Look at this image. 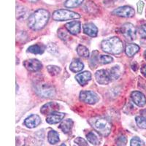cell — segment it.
Listing matches in <instances>:
<instances>
[{"label":"cell","instance_id":"18","mask_svg":"<svg viewBox=\"0 0 146 146\" xmlns=\"http://www.w3.org/2000/svg\"><path fill=\"white\" fill-rule=\"evenodd\" d=\"M83 68H84V64H83V62H82L80 59H78V58L73 60L70 65V70H71L72 72H80Z\"/></svg>","mask_w":146,"mask_h":146},{"label":"cell","instance_id":"31","mask_svg":"<svg viewBox=\"0 0 146 146\" xmlns=\"http://www.w3.org/2000/svg\"><path fill=\"white\" fill-rule=\"evenodd\" d=\"M68 32H67L64 29H60L58 31V35L61 40H64V41H66V40H67L70 38Z\"/></svg>","mask_w":146,"mask_h":146},{"label":"cell","instance_id":"7","mask_svg":"<svg viewBox=\"0 0 146 146\" xmlns=\"http://www.w3.org/2000/svg\"><path fill=\"white\" fill-rule=\"evenodd\" d=\"M80 100L88 105H94L99 101L98 95L91 91H82L80 93Z\"/></svg>","mask_w":146,"mask_h":146},{"label":"cell","instance_id":"10","mask_svg":"<svg viewBox=\"0 0 146 146\" xmlns=\"http://www.w3.org/2000/svg\"><path fill=\"white\" fill-rule=\"evenodd\" d=\"M23 66H25L27 70L30 72H37L41 70L42 67V64L41 62L35 58H31V59L24 61Z\"/></svg>","mask_w":146,"mask_h":146},{"label":"cell","instance_id":"41","mask_svg":"<svg viewBox=\"0 0 146 146\" xmlns=\"http://www.w3.org/2000/svg\"><path fill=\"white\" fill-rule=\"evenodd\" d=\"M144 56H145V59H146V50L145 51V53H144Z\"/></svg>","mask_w":146,"mask_h":146},{"label":"cell","instance_id":"3","mask_svg":"<svg viewBox=\"0 0 146 146\" xmlns=\"http://www.w3.org/2000/svg\"><path fill=\"white\" fill-rule=\"evenodd\" d=\"M89 123L100 135L104 137L108 136L111 131V124L105 118L100 117L91 118L89 120Z\"/></svg>","mask_w":146,"mask_h":146},{"label":"cell","instance_id":"5","mask_svg":"<svg viewBox=\"0 0 146 146\" xmlns=\"http://www.w3.org/2000/svg\"><path fill=\"white\" fill-rule=\"evenodd\" d=\"M80 18V15L75 12L65 9L57 10L53 12V19L56 21H64L74 20Z\"/></svg>","mask_w":146,"mask_h":146},{"label":"cell","instance_id":"12","mask_svg":"<svg viewBox=\"0 0 146 146\" xmlns=\"http://www.w3.org/2000/svg\"><path fill=\"white\" fill-rule=\"evenodd\" d=\"M58 110H59V105L58 103L55 102H50L42 107L40 109V112L42 114L48 115L55 112H58Z\"/></svg>","mask_w":146,"mask_h":146},{"label":"cell","instance_id":"4","mask_svg":"<svg viewBox=\"0 0 146 146\" xmlns=\"http://www.w3.org/2000/svg\"><path fill=\"white\" fill-rule=\"evenodd\" d=\"M34 90L37 95L43 98H51L56 94L54 87L46 83H36L34 85Z\"/></svg>","mask_w":146,"mask_h":146},{"label":"cell","instance_id":"8","mask_svg":"<svg viewBox=\"0 0 146 146\" xmlns=\"http://www.w3.org/2000/svg\"><path fill=\"white\" fill-rule=\"evenodd\" d=\"M112 14L119 17H123V18H131L135 15V10L130 6H122L119 7L117 9H115Z\"/></svg>","mask_w":146,"mask_h":146},{"label":"cell","instance_id":"16","mask_svg":"<svg viewBox=\"0 0 146 146\" xmlns=\"http://www.w3.org/2000/svg\"><path fill=\"white\" fill-rule=\"evenodd\" d=\"M83 32L92 37L97 36L98 29L93 23H86L83 25Z\"/></svg>","mask_w":146,"mask_h":146},{"label":"cell","instance_id":"19","mask_svg":"<svg viewBox=\"0 0 146 146\" xmlns=\"http://www.w3.org/2000/svg\"><path fill=\"white\" fill-rule=\"evenodd\" d=\"M73 126V121L72 119H66L62 121L60 124L59 128L65 134H68L71 131Z\"/></svg>","mask_w":146,"mask_h":146},{"label":"cell","instance_id":"30","mask_svg":"<svg viewBox=\"0 0 146 146\" xmlns=\"http://www.w3.org/2000/svg\"><path fill=\"white\" fill-rule=\"evenodd\" d=\"M136 121V123L138 126V127L143 129H146V119L143 118L142 116H137L135 118Z\"/></svg>","mask_w":146,"mask_h":146},{"label":"cell","instance_id":"11","mask_svg":"<svg viewBox=\"0 0 146 146\" xmlns=\"http://www.w3.org/2000/svg\"><path fill=\"white\" fill-rule=\"evenodd\" d=\"M131 99L132 102L138 107H144L146 105V97L140 91H133L131 94Z\"/></svg>","mask_w":146,"mask_h":146},{"label":"cell","instance_id":"42","mask_svg":"<svg viewBox=\"0 0 146 146\" xmlns=\"http://www.w3.org/2000/svg\"><path fill=\"white\" fill-rule=\"evenodd\" d=\"M60 146H66V145H65V144H62V145H60Z\"/></svg>","mask_w":146,"mask_h":146},{"label":"cell","instance_id":"28","mask_svg":"<svg viewBox=\"0 0 146 146\" xmlns=\"http://www.w3.org/2000/svg\"><path fill=\"white\" fill-rule=\"evenodd\" d=\"M27 10L25 7H17L16 14H17V19L21 20L24 19L27 16Z\"/></svg>","mask_w":146,"mask_h":146},{"label":"cell","instance_id":"13","mask_svg":"<svg viewBox=\"0 0 146 146\" xmlns=\"http://www.w3.org/2000/svg\"><path fill=\"white\" fill-rule=\"evenodd\" d=\"M65 27L71 35H77L80 32L81 29V23L78 21H73L66 23Z\"/></svg>","mask_w":146,"mask_h":146},{"label":"cell","instance_id":"20","mask_svg":"<svg viewBox=\"0 0 146 146\" xmlns=\"http://www.w3.org/2000/svg\"><path fill=\"white\" fill-rule=\"evenodd\" d=\"M139 50V47L137 45L134 43L127 44L125 48V52H126V55L128 56L131 57L133 56H135Z\"/></svg>","mask_w":146,"mask_h":146},{"label":"cell","instance_id":"14","mask_svg":"<svg viewBox=\"0 0 146 146\" xmlns=\"http://www.w3.org/2000/svg\"><path fill=\"white\" fill-rule=\"evenodd\" d=\"M41 123V118L37 115H31L30 116L27 118L24 121V124L27 127L32 129V128L36 127Z\"/></svg>","mask_w":146,"mask_h":146},{"label":"cell","instance_id":"39","mask_svg":"<svg viewBox=\"0 0 146 146\" xmlns=\"http://www.w3.org/2000/svg\"><path fill=\"white\" fill-rule=\"evenodd\" d=\"M141 72L142 74H143V75L146 78V65H144V66H142Z\"/></svg>","mask_w":146,"mask_h":146},{"label":"cell","instance_id":"23","mask_svg":"<svg viewBox=\"0 0 146 146\" xmlns=\"http://www.w3.org/2000/svg\"><path fill=\"white\" fill-rule=\"evenodd\" d=\"M48 140L52 145L56 144L59 142V135L54 130H50L48 134Z\"/></svg>","mask_w":146,"mask_h":146},{"label":"cell","instance_id":"27","mask_svg":"<svg viewBox=\"0 0 146 146\" xmlns=\"http://www.w3.org/2000/svg\"><path fill=\"white\" fill-rule=\"evenodd\" d=\"M47 70H48V73L50 74L51 76H56L61 72V69L57 66L54 65H49L47 66Z\"/></svg>","mask_w":146,"mask_h":146},{"label":"cell","instance_id":"1","mask_svg":"<svg viewBox=\"0 0 146 146\" xmlns=\"http://www.w3.org/2000/svg\"><path fill=\"white\" fill-rule=\"evenodd\" d=\"M50 18V13L45 9H38L31 14L28 18V27L34 31L44 28Z\"/></svg>","mask_w":146,"mask_h":146},{"label":"cell","instance_id":"33","mask_svg":"<svg viewBox=\"0 0 146 146\" xmlns=\"http://www.w3.org/2000/svg\"><path fill=\"white\" fill-rule=\"evenodd\" d=\"M130 145L131 146H144V143L137 137H135L131 139L130 141Z\"/></svg>","mask_w":146,"mask_h":146},{"label":"cell","instance_id":"36","mask_svg":"<svg viewBox=\"0 0 146 146\" xmlns=\"http://www.w3.org/2000/svg\"><path fill=\"white\" fill-rule=\"evenodd\" d=\"M126 143V139L124 136L119 137L117 139V144L119 146H124Z\"/></svg>","mask_w":146,"mask_h":146},{"label":"cell","instance_id":"40","mask_svg":"<svg viewBox=\"0 0 146 146\" xmlns=\"http://www.w3.org/2000/svg\"><path fill=\"white\" fill-rule=\"evenodd\" d=\"M27 1L29 2H31V3H35V2H38L39 0H27Z\"/></svg>","mask_w":146,"mask_h":146},{"label":"cell","instance_id":"37","mask_svg":"<svg viewBox=\"0 0 146 146\" xmlns=\"http://www.w3.org/2000/svg\"><path fill=\"white\" fill-rule=\"evenodd\" d=\"M137 12L139 14H142L143 10V7H144V2L143 1H139L137 4Z\"/></svg>","mask_w":146,"mask_h":146},{"label":"cell","instance_id":"2","mask_svg":"<svg viewBox=\"0 0 146 146\" xmlns=\"http://www.w3.org/2000/svg\"><path fill=\"white\" fill-rule=\"evenodd\" d=\"M102 49L110 54H119L123 50V42L118 37L113 36L103 40L102 42Z\"/></svg>","mask_w":146,"mask_h":146},{"label":"cell","instance_id":"21","mask_svg":"<svg viewBox=\"0 0 146 146\" xmlns=\"http://www.w3.org/2000/svg\"><path fill=\"white\" fill-rule=\"evenodd\" d=\"M45 46L42 44H35L28 48V52L33 54H42L45 51Z\"/></svg>","mask_w":146,"mask_h":146},{"label":"cell","instance_id":"22","mask_svg":"<svg viewBox=\"0 0 146 146\" xmlns=\"http://www.w3.org/2000/svg\"><path fill=\"white\" fill-rule=\"evenodd\" d=\"M87 139L90 143H91L94 145H98L100 144V139L97 134L94 131H90L88 135H86Z\"/></svg>","mask_w":146,"mask_h":146},{"label":"cell","instance_id":"34","mask_svg":"<svg viewBox=\"0 0 146 146\" xmlns=\"http://www.w3.org/2000/svg\"><path fill=\"white\" fill-rule=\"evenodd\" d=\"M139 35L143 39H146V23L143 24L141 27L139 28Z\"/></svg>","mask_w":146,"mask_h":146},{"label":"cell","instance_id":"17","mask_svg":"<svg viewBox=\"0 0 146 146\" xmlns=\"http://www.w3.org/2000/svg\"><path fill=\"white\" fill-rule=\"evenodd\" d=\"M75 79H76L79 84L81 85V86H85L91 80V74L90 72H83L75 76Z\"/></svg>","mask_w":146,"mask_h":146},{"label":"cell","instance_id":"26","mask_svg":"<svg viewBox=\"0 0 146 146\" xmlns=\"http://www.w3.org/2000/svg\"><path fill=\"white\" fill-rule=\"evenodd\" d=\"M84 0H66L64 2V6L68 8L77 7L82 5Z\"/></svg>","mask_w":146,"mask_h":146},{"label":"cell","instance_id":"29","mask_svg":"<svg viewBox=\"0 0 146 146\" xmlns=\"http://www.w3.org/2000/svg\"><path fill=\"white\" fill-rule=\"evenodd\" d=\"M98 61L101 64H108L113 62V57L108 56V55H101L98 57Z\"/></svg>","mask_w":146,"mask_h":146},{"label":"cell","instance_id":"24","mask_svg":"<svg viewBox=\"0 0 146 146\" xmlns=\"http://www.w3.org/2000/svg\"><path fill=\"white\" fill-rule=\"evenodd\" d=\"M109 70L110 75L112 78V80H116L121 75V68L119 66H114Z\"/></svg>","mask_w":146,"mask_h":146},{"label":"cell","instance_id":"25","mask_svg":"<svg viewBox=\"0 0 146 146\" xmlns=\"http://www.w3.org/2000/svg\"><path fill=\"white\" fill-rule=\"evenodd\" d=\"M77 53L80 56L83 57V58H87L89 56V50L88 48L84 45H79L77 47Z\"/></svg>","mask_w":146,"mask_h":146},{"label":"cell","instance_id":"9","mask_svg":"<svg viewBox=\"0 0 146 146\" xmlns=\"http://www.w3.org/2000/svg\"><path fill=\"white\" fill-rule=\"evenodd\" d=\"M95 78L97 83L101 85H106L110 83L112 78L110 75L109 70H100L95 73Z\"/></svg>","mask_w":146,"mask_h":146},{"label":"cell","instance_id":"15","mask_svg":"<svg viewBox=\"0 0 146 146\" xmlns=\"http://www.w3.org/2000/svg\"><path fill=\"white\" fill-rule=\"evenodd\" d=\"M64 116V113L55 112V113L48 115L46 118V122L49 124H56V123H59L60 121H62Z\"/></svg>","mask_w":146,"mask_h":146},{"label":"cell","instance_id":"35","mask_svg":"<svg viewBox=\"0 0 146 146\" xmlns=\"http://www.w3.org/2000/svg\"><path fill=\"white\" fill-rule=\"evenodd\" d=\"M75 143L78 145L79 146H88V143H87L84 139L81 137H78L75 139Z\"/></svg>","mask_w":146,"mask_h":146},{"label":"cell","instance_id":"38","mask_svg":"<svg viewBox=\"0 0 146 146\" xmlns=\"http://www.w3.org/2000/svg\"><path fill=\"white\" fill-rule=\"evenodd\" d=\"M139 113H140V116H142L145 119H146V109L142 110L141 111L139 112Z\"/></svg>","mask_w":146,"mask_h":146},{"label":"cell","instance_id":"32","mask_svg":"<svg viewBox=\"0 0 146 146\" xmlns=\"http://www.w3.org/2000/svg\"><path fill=\"white\" fill-rule=\"evenodd\" d=\"M47 50L50 53L53 55H56L58 53V47L54 43H49L47 46Z\"/></svg>","mask_w":146,"mask_h":146},{"label":"cell","instance_id":"6","mask_svg":"<svg viewBox=\"0 0 146 146\" xmlns=\"http://www.w3.org/2000/svg\"><path fill=\"white\" fill-rule=\"evenodd\" d=\"M121 32L125 38L129 40H134L136 38V28L130 23H126L121 26Z\"/></svg>","mask_w":146,"mask_h":146}]
</instances>
